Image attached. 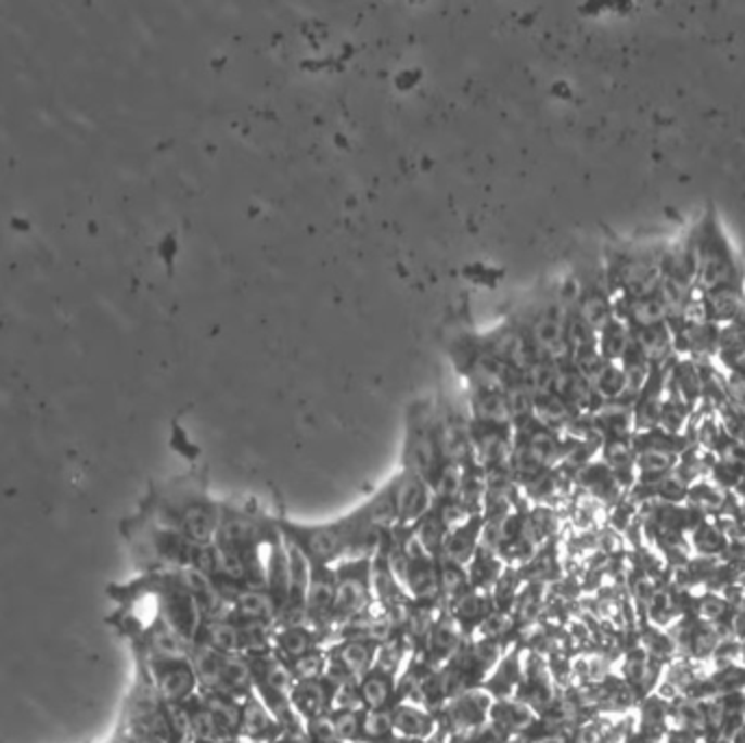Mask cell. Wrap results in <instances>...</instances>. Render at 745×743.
<instances>
[{
	"mask_svg": "<svg viewBox=\"0 0 745 743\" xmlns=\"http://www.w3.org/2000/svg\"><path fill=\"white\" fill-rule=\"evenodd\" d=\"M373 556L369 559H349L334 565L336 574V611L334 628L347 626L373 611L377 604L371 576Z\"/></svg>",
	"mask_w": 745,
	"mask_h": 743,
	"instance_id": "6da1fadb",
	"label": "cell"
},
{
	"mask_svg": "<svg viewBox=\"0 0 745 743\" xmlns=\"http://www.w3.org/2000/svg\"><path fill=\"white\" fill-rule=\"evenodd\" d=\"M280 528L304 550L312 567H334L341 563L347 556L354 537L347 517L325 526L282 524Z\"/></svg>",
	"mask_w": 745,
	"mask_h": 743,
	"instance_id": "7a4b0ae2",
	"label": "cell"
},
{
	"mask_svg": "<svg viewBox=\"0 0 745 743\" xmlns=\"http://www.w3.org/2000/svg\"><path fill=\"white\" fill-rule=\"evenodd\" d=\"M334 611H336V574H334V567H312L304 624L327 635L334 630Z\"/></svg>",
	"mask_w": 745,
	"mask_h": 743,
	"instance_id": "3957f363",
	"label": "cell"
},
{
	"mask_svg": "<svg viewBox=\"0 0 745 743\" xmlns=\"http://www.w3.org/2000/svg\"><path fill=\"white\" fill-rule=\"evenodd\" d=\"M697 273H699L702 286L708 293L732 291V280L736 271H734V262L723 238L708 235L704 240L697 254Z\"/></svg>",
	"mask_w": 745,
	"mask_h": 743,
	"instance_id": "277c9868",
	"label": "cell"
},
{
	"mask_svg": "<svg viewBox=\"0 0 745 743\" xmlns=\"http://www.w3.org/2000/svg\"><path fill=\"white\" fill-rule=\"evenodd\" d=\"M481 530H484V517L479 513H475V515L466 517L464 522H460L458 526L449 528L445 543H442L440 559L466 569L479 550Z\"/></svg>",
	"mask_w": 745,
	"mask_h": 743,
	"instance_id": "5b68a950",
	"label": "cell"
},
{
	"mask_svg": "<svg viewBox=\"0 0 745 743\" xmlns=\"http://www.w3.org/2000/svg\"><path fill=\"white\" fill-rule=\"evenodd\" d=\"M323 632L310 628L308 624H278L273 628L271 637V650L278 658H282L286 665L295 658L304 656L306 652L321 648Z\"/></svg>",
	"mask_w": 745,
	"mask_h": 743,
	"instance_id": "8992f818",
	"label": "cell"
},
{
	"mask_svg": "<svg viewBox=\"0 0 745 743\" xmlns=\"http://www.w3.org/2000/svg\"><path fill=\"white\" fill-rule=\"evenodd\" d=\"M494 598L492 591H481V589H468L464 595H460L449 609L447 613L453 617V622L458 624L460 632L466 637H473L477 632V628L481 626V622L494 611Z\"/></svg>",
	"mask_w": 745,
	"mask_h": 743,
	"instance_id": "52a82bcc",
	"label": "cell"
},
{
	"mask_svg": "<svg viewBox=\"0 0 745 743\" xmlns=\"http://www.w3.org/2000/svg\"><path fill=\"white\" fill-rule=\"evenodd\" d=\"M397 504H399V528H412L434 507L429 484L421 475H410L406 482H399Z\"/></svg>",
	"mask_w": 745,
	"mask_h": 743,
	"instance_id": "ba28073f",
	"label": "cell"
},
{
	"mask_svg": "<svg viewBox=\"0 0 745 743\" xmlns=\"http://www.w3.org/2000/svg\"><path fill=\"white\" fill-rule=\"evenodd\" d=\"M462 639H464V635L460 632L453 617L447 611H440V615L436 617V622L429 630V637H427V643L423 650L427 665L436 667L440 663L451 661L458 654V650L462 648Z\"/></svg>",
	"mask_w": 745,
	"mask_h": 743,
	"instance_id": "9c48e42d",
	"label": "cell"
},
{
	"mask_svg": "<svg viewBox=\"0 0 745 743\" xmlns=\"http://www.w3.org/2000/svg\"><path fill=\"white\" fill-rule=\"evenodd\" d=\"M506 572V563L500 559L494 550H488L484 546H479L477 554L473 556L471 565L466 567L468 580L473 589H481V591H492L494 585L500 582V578Z\"/></svg>",
	"mask_w": 745,
	"mask_h": 743,
	"instance_id": "30bf717a",
	"label": "cell"
},
{
	"mask_svg": "<svg viewBox=\"0 0 745 743\" xmlns=\"http://www.w3.org/2000/svg\"><path fill=\"white\" fill-rule=\"evenodd\" d=\"M393 728L406 739H429L436 730V721L429 713L414 704H399L390 710Z\"/></svg>",
	"mask_w": 745,
	"mask_h": 743,
	"instance_id": "8fae6325",
	"label": "cell"
},
{
	"mask_svg": "<svg viewBox=\"0 0 745 743\" xmlns=\"http://www.w3.org/2000/svg\"><path fill=\"white\" fill-rule=\"evenodd\" d=\"M412 533L414 537L419 539V543L423 546V550L434 556L436 561L440 559V552H442V543H445V537L449 533V524L445 520V513L442 509L436 504L432 507V511L427 515H423L414 526H412Z\"/></svg>",
	"mask_w": 745,
	"mask_h": 743,
	"instance_id": "7c38bea8",
	"label": "cell"
},
{
	"mask_svg": "<svg viewBox=\"0 0 745 743\" xmlns=\"http://www.w3.org/2000/svg\"><path fill=\"white\" fill-rule=\"evenodd\" d=\"M288 669L295 680H319L327 671V650L314 648L288 663Z\"/></svg>",
	"mask_w": 745,
	"mask_h": 743,
	"instance_id": "4fadbf2b",
	"label": "cell"
}]
</instances>
